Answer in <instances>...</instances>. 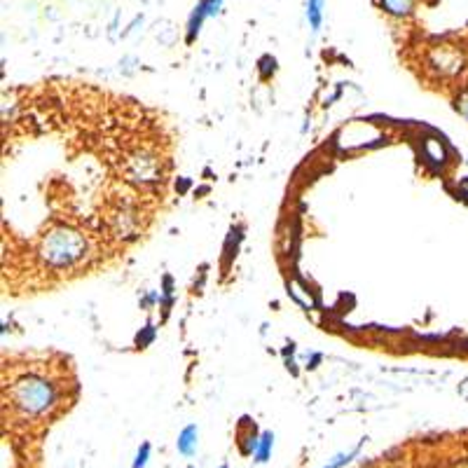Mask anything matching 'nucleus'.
Returning a JSON list of instances; mask_svg holds the SVG:
<instances>
[{
  "label": "nucleus",
  "instance_id": "nucleus-1",
  "mask_svg": "<svg viewBox=\"0 0 468 468\" xmlns=\"http://www.w3.org/2000/svg\"><path fill=\"white\" fill-rule=\"evenodd\" d=\"M15 400H17L15 405L26 414H40L52 405V386L36 377L22 379L17 384Z\"/></svg>",
  "mask_w": 468,
  "mask_h": 468
},
{
  "label": "nucleus",
  "instance_id": "nucleus-2",
  "mask_svg": "<svg viewBox=\"0 0 468 468\" xmlns=\"http://www.w3.org/2000/svg\"><path fill=\"white\" fill-rule=\"evenodd\" d=\"M220 3H223V0H202V3L197 5L195 15H192V19H190V40L195 38V33L199 31V26H202L204 17L216 15L218 8H220Z\"/></svg>",
  "mask_w": 468,
  "mask_h": 468
},
{
  "label": "nucleus",
  "instance_id": "nucleus-3",
  "mask_svg": "<svg viewBox=\"0 0 468 468\" xmlns=\"http://www.w3.org/2000/svg\"><path fill=\"white\" fill-rule=\"evenodd\" d=\"M379 5L393 17H407L414 8V0H379Z\"/></svg>",
  "mask_w": 468,
  "mask_h": 468
},
{
  "label": "nucleus",
  "instance_id": "nucleus-4",
  "mask_svg": "<svg viewBox=\"0 0 468 468\" xmlns=\"http://www.w3.org/2000/svg\"><path fill=\"white\" fill-rule=\"evenodd\" d=\"M197 429L195 426H187V429L180 433V440H178V450L183 452V454H192L195 452V447H197Z\"/></svg>",
  "mask_w": 468,
  "mask_h": 468
},
{
  "label": "nucleus",
  "instance_id": "nucleus-5",
  "mask_svg": "<svg viewBox=\"0 0 468 468\" xmlns=\"http://www.w3.org/2000/svg\"><path fill=\"white\" fill-rule=\"evenodd\" d=\"M323 0H309L307 3V17H309V24L314 31L321 29V19H323Z\"/></svg>",
  "mask_w": 468,
  "mask_h": 468
},
{
  "label": "nucleus",
  "instance_id": "nucleus-6",
  "mask_svg": "<svg viewBox=\"0 0 468 468\" xmlns=\"http://www.w3.org/2000/svg\"><path fill=\"white\" fill-rule=\"evenodd\" d=\"M270 447H272V436H270V433H265V436H263V443H260L258 452H256L258 461H267V457H270Z\"/></svg>",
  "mask_w": 468,
  "mask_h": 468
},
{
  "label": "nucleus",
  "instance_id": "nucleus-7",
  "mask_svg": "<svg viewBox=\"0 0 468 468\" xmlns=\"http://www.w3.org/2000/svg\"><path fill=\"white\" fill-rule=\"evenodd\" d=\"M148 452H150V447H148V445H143V450L138 452L136 464H133V468H143V466H145V461H148Z\"/></svg>",
  "mask_w": 468,
  "mask_h": 468
}]
</instances>
